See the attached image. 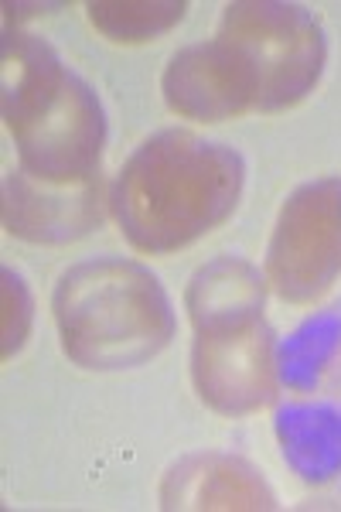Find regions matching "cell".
Listing matches in <instances>:
<instances>
[{"label": "cell", "instance_id": "6da1fadb", "mask_svg": "<svg viewBox=\"0 0 341 512\" xmlns=\"http://www.w3.org/2000/svg\"><path fill=\"white\" fill-rule=\"evenodd\" d=\"M246 161L236 147L191 130H161L130 154L110 188V212L140 253L191 246L236 212Z\"/></svg>", "mask_w": 341, "mask_h": 512}, {"label": "cell", "instance_id": "7a4b0ae2", "mask_svg": "<svg viewBox=\"0 0 341 512\" xmlns=\"http://www.w3.org/2000/svg\"><path fill=\"white\" fill-rule=\"evenodd\" d=\"M0 106L21 171L31 178L76 185L99 175L106 147L103 103L45 38L18 28L4 31Z\"/></svg>", "mask_w": 341, "mask_h": 512}, {"label": "cell", "instance_id": "3957f363", "mask_svg": "<svg viewBox=\"0 0 341 512\" xmlns=\"http://www.w3.org/2000/svg\"><path fill=\"white\" fill-rule=\"evenodd\" d=\"M263 301L266 280L239 256L205 263L188 284L191 379L205 407L222 417L256 414L277 393V335L263 318Z\"/></svg>", "mask_w": 341, "mask_h": 512}, {"label": "cell", "instance_id": "277c9868", "mask_svg": "<svg viewBox=\"0 0 341 512\" xmlns=\"http://www.w3.org/2000/svg\"><path fill=\"white\" fill-rule=\"evenodd\" d=\"M62 352L93 373L137 369L171 345V297L144 263L96 256L65 270L52 297Z\"/></svg>", "mask_w": 341, "mask_h": 512}, {"label": "cell", "instance_id": "5b68a950", "mask_svg": "<svg viewBox=\"0 0 341 512\" xmlns=\"http://www.w3.org/2000/svg\"><path fill=\"white\" fill-rule=\"evenodd\" d=\"M219 35L253 65L256 113H280L314 93L328 62V41L318 18L284 0H236L222 11Z\"/></svg>", "mask_w": 341, "mask_h": 512}, {"label": "cell", "instance_id": "8992f818", "mask_svg": "<svg viewBox=\"0 0 341 512\" xmlns=\"http://www.w3.org/2000/svg\"><path fill=\"white\" fill-rule=\"evenodd\" d=\"M341 277V175L290 192L266 250V284L287 304H311Z\"/></svg>", "mask_w": 341, "mask_h": 512}, {"label": "cell", "instance_id": "52a82bcc", "mask_svg": "<svg viewBox=\"0 0 341 512\" xmlns=\"http://www.w3.org/2000/svg\"><path fill=\"white\" fill-rule=\"evenodd\" d=\"M161 93L171 113L202 123L243 117L256 110V99H260L253 65L222 35L181 48L164 69Z\"/></svg>", "mask_w": 341, "mask_h": 512}, {"label": "cell", "instance_id": "ba28073f", "mask_svg": "<svg viewBox=\"0 0 341 512\" xmlns=\"http://www.w3.org/2000/svg\"><path fill=\"white\" fill-rule=\"evenodd\" d=\"M106 205L110 192L103 175L76 185H52L18 168L4 178V229L35 246H65L86 239L103 226Z\"/></svg>", "mask_w": 341, "mask_h": 512}, {"label": "cell", "instance_id": "9c48e42d", "mask_svg": "<svg viewBox=\"0 0 341 512\" xmlns=\"http://www.w3.org/2000/svg\"><path fill=\"white\" fill-rule=\"evenodd\" d=\"M164 509H191V512H232V509H277V495L263 482L249 461L232 454H191L178 461L161 485Z\"/></svg>", "mask_w": 341, "mask_h": 512}, {"label": "cell", "instance_id": "30bf717a", "mask_svg": "<svg viewBox=\"0 0 341 512\" xmlns=\"http://www.w3.org/2000/svg\"><path fill=\"white\" fill-rule=\"evenodd\" d=\"M185 0H93L86 4L89 24L116 45L151 41L185 18Z\"/></svg>", "mask_w": 341, "mask_h": 512}, {"label": "cell", "instance_id": "8fae6325", "mask_svg": "<svg viewBox=\"0 0 341 512\" xmlns=\"http://www.w3.org/2000/svg\"><path fill=\"white\" fill-rule=\"evenodd\" d=\"M0 280H4V359H11L28 342L31 321H35V301H31V291L21 274H14L11 267L0 270Z\"/></svg>", "mask_w": 341, "mask_h": 512}]
</instances>
